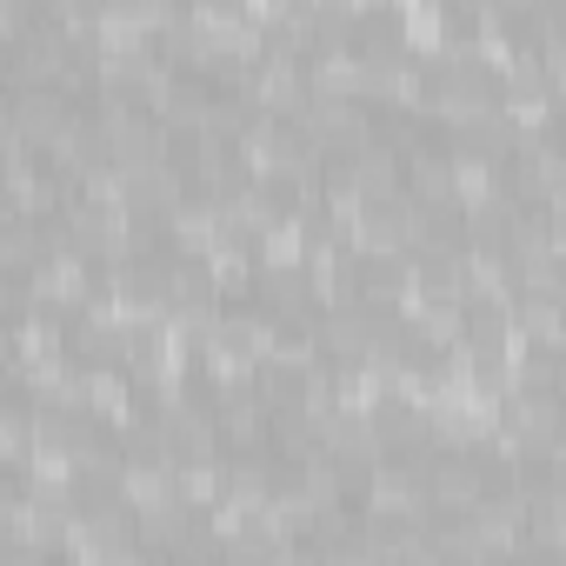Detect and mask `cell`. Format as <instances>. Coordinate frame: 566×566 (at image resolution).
Segmentation results:
<instances>
[{
	"label": "cell",
	"instance_id": "cell-1",
	"mask_svg": "<svg viewBox=\"0 0 566 566\" xmlns=\"http://www.w3.org/2000/svg\"><path fill=\"white\" fill-rule=\"evenodd\" d=\"M14 127H21V134H34V140H54V134L67 127V107H61V94H48V87H41V94H28V101L14 107Z\"/></svg>",
	"mask_w": 566,
	"mask_h": 566
},
{
	"label": "cell",
	"instance_id": "cell-2",
	"mask_svg": "<svg viewBox=\"0 0 566 566\" xmlns=\"http://www.w3.org/2000/svg\"><path fill=\"white\" fill-rule=\"evenodd\" d=\"M433 500H440V506H480V473L460 467V460L440 467V473H433Z\"/></svg>",
	"mask_w": 566,
	"mask_h": 566
}]
</instances>
